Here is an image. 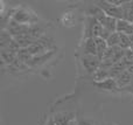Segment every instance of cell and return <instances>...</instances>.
Wrapping results in <instances>:
<instances>
[{
  "label": "cell",
  "mask_w": 133,
  "mask_h": 125,
  "mask_svg": "<svg viewBox=\"0 0 133 125\" xmlns=\"http://www.w3.org/2000/svg\"><path fill=\"white\" fill-rule=\"evenodd\" d=\"M61 22H62L63 26H65V27H72V26H75L76 22H77L76 13L72 11L64 12L62 18H61Z\"/></svg>",
  "instance_id": "7"
},
{
  "label": "cell",
  "mask_w": 133,
  "mask_h": 125,
  "mask_svg": "<svg viewBox=\"0 0 133 125\" xmlns=\"http://www.w3.org/2000/svg\"><path fill=\"white\" fill-rule=\"evenodd\" d=\"M106 42H108V46L110 47V48L119 47V44H120V34L117 33V32L112 33V34L110 35V37L106 40Z\"/></svg>",
  "instance_id": "9"
},
{
  "label": "cell",
  "mask_w": 133,
  "mask_h": 125,
  "mask_svg": "<svg viewBox=\"0 0 133 125\" xmlns=\"http://www.w3.org/2000/svg\"><path fill=\"white\" fill-rule=\"evenodd\" d=\"M12 20H14L19 25L32 26L39 23L40 18L35 12L25 6H16L12 8Z\"/></svg>",
  "instance_id": "1"
},
{
  "label": "cell",
  "mask_w": 133,
  "mask_h": 125,
  "mask_svg": "<svg viewBox=\"0 0 133 125\" xmlns=\"http://www.w3.org/2000/svg\"><path fill=\"white\" fill-rule=\"evenodd\" d=\"M117 33L125 35H132L133 34V23L127 20H118L117 21Z\"/></svg>",
  "instance_id": "6"
},
{
  "label": "cell",
  "mask_w": 133,
  "mask_h": 125,
  "mask_svg": "<svg viewBox=\"0 0 133 125\" xmlns=\"http://www.w3.org/2000/svg\"><path fill=\"white\" fill-rule=\"evenodd\" d=\"M83 55H95V56H97L96 40H95L94 37L84 39V42H83Z\"/></svg>",
  "instance_id": "5"
},
{
  "label": "cell",
  "mask_w": 133,
  "mask_h": 125,
  "mask_svg": "<svg viewBox=\"0 0 133 125\" xmlns=\"http://www.w3.org/2000/svg\"><path fill=\"white\" fill-rule=\"evenodd\" d=\"M82 64L89 74H95L101 67V58L95 55H82Z\"/></svg>",
  "instance_id": "3"
},
{
  "label": "cell",
  "mask_w": 133,
  "mask_h": 125,
  "mask_svg": "<svg viewBox=\"0 0 133 125\" xmlns=\"http://www.w3.org/2000/svg\"><path fill=\"white\" fill-rule=\"evenodd\" d=\"M76 121H77V125H95V122L89 118L78 117V118H76Z\"/></svg>",
  "instance_id": "10"
},
{
  "label": "cell",
  "mask_w": 133,
  "mask_h": 125,
  "mask_svg": "<svg viewBox=\"0 0 133 125\" xmlns=\"http://www.w3.org/2000/svg\"><path fill=\"white\" fill-rule=\"evenodd\" d=\"M95 40H96V46H97V56L101 58V61H103L104 55H105L106 50L109 49L108 42L103 37H96Z\"/></svg>",
  "instance_id": "8"
},
{
  "label": "cell",
  "mask_w": 133,
  "mask_h": 125,
  "mask_svg": "<svg viewBox=\"0 0 133 125\" xmlns=\"http://www.w3.org/2000/svg\"><path fill=\"white\" fill-rule=\"evenodd\" d=\"M103 32V26L101 25L97 19L92 16H85L84 20V27H83V33H84V39L88 37H101V34Z\"/></svg>",
  "instance_id": "2"
},
{
  "label": "cell",
  "mask_w": 133,
  "mask_h": 125,
  "mask_svg": "<svg viewBox=\"0 0 133 125\" xmlns=\"http://www.w3.org/2000/svg\"><path fill=\"white\" fill-rule=\"evenodd\" d=\"M101 22V25L103 26L104 29L109 30L110 33H116L117 32V19L112 18V16H109V15H104L101 20H98Z\"/></svg>",
  "instance_id": "4"
}]
</instances>
